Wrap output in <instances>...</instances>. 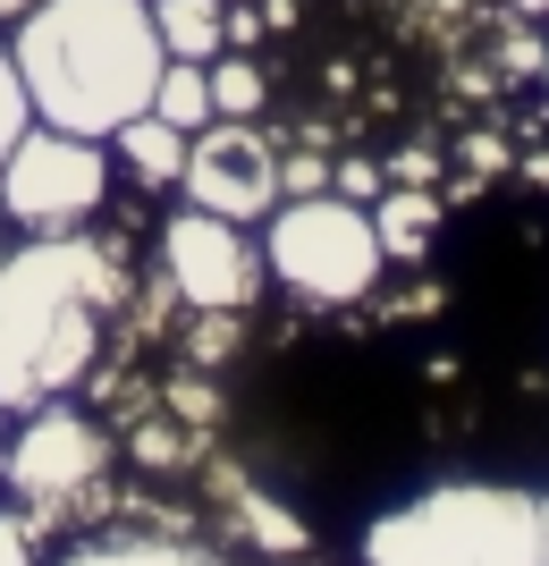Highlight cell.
<instances>
[{"instance_id":"obj_1","label":"cell","mask_w":549,"mask_h":566,"mask_svg":"<svg viewBox=\"0 0 549 566\" xmlns=\"http://www.w3.org/2000/svg\"><path fill=\"white\" fill-rule=\"evenodd\" d=\"M127 245L94 229L25 237L0 254V406L76 398L102 364L110 313H127Z\"/></svg>"},{"instance_id":"obj_2","label":"cell","mask_w":549,"mask_h":566,"mask_svg":"<svg viewBox=\"0 0 549 566\" xmlns=\"http://www.w3.org/2000/svg\"><path fill=\"white\" fill-rule=\"evenodd\" d=\"M9 51H18L34 118L102 144L136 111H152V85L169 69L152 0H43L9 25Z\"/></svg>"},{"instance_id":"obj_3","label":"cell","mask_w":549,"mask_h":566,"mask_svg":"<svg viewBox=\"0 0 549 566\" xmlns=\"http://www.w3.org/2000/svg\"><path fill=\"white\" fill-rule=\"evenodd\" d=\"M363 566H541V499L525 482H431L363 524Z\"/></svg>"},{"instance_id":"obj_4","label":"cell","mask_w":549,"mask_h":566,"mask_svg":"<svg viewBox=\"0 0 549 566\" xmlns=\"http://www.w3.org/2000/svg\"><path fill=\"white\" fill-rule=\"evenodd\" d=\"M0 473H9V499H18L25 533L43 542V533L76 524L85 507H102V482H110V431H102L76 398L25 406V423L0 440Z\"/></svg>"},{"instance_id":"obj_5","label":"cell","mask_w":549,"mask_h":566,"mask_svg":"<svg viewBox=\"0 0 549 566\" xmlns=\"http://www.w3.org/2000/svg\"><path fill=\"white\" fill-rule=\"evenodd\" d=\"M271 280L305 305H363L381 287L389 254H381V229H372V203H347V195H287L271 212Z\"/></svg>"},{"instance_id":"obj_6","label":"cell","mask_w":549,"mask_h":566,"mask_svg":"<svg viewBox=\"0 0 549 566\" xmlns=\"http://www.w3.org/2000/svg\"><path fill=\"white\" fill-rule=\"evenodd\" d=\"M110 144L102 136H68V127H25L0 161V220L25 237H60V229H94L110 212Z\"/></svg>"},{"instance_id":"obj_7","label":"cell","mask_w":549,"mask_h":566,"mask_svg":"<svg viewBox=\"0 0 549 566\" xmlns=\"http://www.w3.org/2000/svg\"><path fill=\"white\" fill-rule=\"evenodd\" d=\"M161 280L187 313H254L271 262H263L245 220H220V212H194L187 203V212L161 220Z\"/></svg>"},{"instance_id":"obj_8","label":"cell","mask_w":549,"mask_h":566,"mask_svg":"<svg viewBox=\"0 0 549 566\" xmlns=\"http://www.w3.org/2000/svg\"><path fill=\"white\" fill-rule=\"evenodd\" d=\"M187 203L220 220H271L279 212V144L254 127V118H203L187 136Z\"/></svg>"},{"instance_id":"obj_9","label":"cell","mask_w":549,"mask_h":566,"mask_svg":"<svg viewBox=\"0 0 549 566\" xmlns=\"http://www.w3.org/2000/svg\"><path fill=\"white\" fill-rule=\"evenodd\" d=\"M60 566H229V558L187 533H94V542L60 549Z\"/></svg>"},{"instance_id":"obj_10","label":"cell","mask_w":549,"mask_h":566,"mask_svg":"<svg viewBox=\"0 0 549 566\" xmlns=\"http://www.w3.org/2000/svg\"><path fill=\"white\" fill-rule=\"evenodd\" d=\"M110 144H119L110 161H119L136 187H178V178H187V127H169V118H152V111H136Z\"/></svg>"},{"instance_id":"obj_11","label":"cell","mask_w":549,"mask_h":566,"mask_svg":"<svg viewBox=\"0 0 549 566\" xmlns=\"http://www.w3.org/2000/svg\"><path fill=\"white\" fill-rule=\"evenodd\" d=\"M169 60H220L229 51V0H152Z\"/></svg>"},{"instance_id":"obj_12","label":"cell","mask_w":549,"mask_h":566,"mask_svg":"<svg viewBox=\"0 0 549 566\" xmlns=\"http://www.w3.org/2000/svg\"><path fill=\"white\" fill-rule=\"evenodd\" d=\"M372 229H381V254H423L431 229H440V187H381V203H372Z\"/></svg>"},{"instance_id":"obj_13","label":"cell","mask_w":549,"mask_h":566,"mask_svg":"<svg viewBox=\"0 0 549 566\" xmlns=\"http://www.w3.org/2000/svg\"><path fill=\"white\" fill-rule=\"evenodd\" d=\"M203 76H212V118H263L271 111V69L254 51H220V60H203Z\"/></svg>"},{"instance_id":"obj_14","label":"cell","mask_w":549,"mask_h":566,"mask_svg":"<svg viewBox=\"0 0 549 566\" xmlns=\"http://www.w3.org/2000/svg\"><path fill=\"white\" fill-rule=\"evenodd\" d=\"M152 118H169V127H203L212 118V76H203V60H169L161 85H152Z\"/></svg>"},{"instance_id":"obj_15","label":"cell","mask_w":549,"mask_h":566,"mask_svg":"<svg viewBox=\"0 0 549 566\" xmlns=\"http://www.w3.org/2000/svg\"><path fill=\"white\" fill-rule=\"evenodd\" d=\"M237 347H245V313H194L187 322V364H203V373H220Z\"/></svg>"},{"instance_id":"obj_16","label":"cell","mask_w":549,"mask_h":566,"mask_svg":"<svg viewBox=\"0 0 549 566\" xmlns=\"http://www.w3.org/2000/svg\"><path fill=\"white\" fill-rule=\"evenodd\" d=\"M34 127V102H25V76H18V51L0 43V161H9V144Z\"/></svg>"},{"instance_id":"obj_17","label":"cell","mask_w":549,"mask_h":566,"mask_svg":"<svg viewBox=\"0 0 549 566\" xmlns=\"http://www.w3.org/2000/svg\"><path fill=\"white\" fill-rule=\"evenodd\" d=\"M448 161H440V144H407L398 161H389V187H440Z\"/></svg>"},{"instance_id":"obj_18","label":"cell","mask_w":549,"mask_h":566,"mask_svg":"<svg viewBox=\"0 0 549 566\" xmlns=\"http://www.w3.org/2000/svg\"><path fill=\"white\" fill-rule=\"evenodd\" d=\"M330 187V161L321 153H279V203L287 195H321Z\"/></svg>"},{"instance_id":"obj_19","label":"cell","mask_w":549,"mask_h":566,"mask_svg":"<svg viewBox=\"0 0 549 566\" xmlns=\"http://www.w3.org/2000/svg\"><path fill=\"white\" fill-rule=\"evenodd\" d=\"M381 187H389L381 161H338V195H347V203H381Z\"/></svg>"},{"instance_id":"obj_20","label":"cell","mask_w":549,"mask_h":566,"mask_svg":"<svg viewBox=\"0 0 549 566\" xmlns=\"http://www.w3.org/2000/svg\"><path fill=\"white\" fill-rule=\"evenodd\" d=\"M0 566H43V558H34V533H25L18 507H0Z\"/></svg>"},{"instance_id":"obj_21","label":"cell","mask_w":549,"mask_h":566,"mask_svg":"<svg viewBox=\"0 0 549 566\" xmlns=\"http://www.w3.org/2000/svg\"><path fill=\"white\" fill-rule=\"evenodd\" d=\"M516 161V153H507V136H490V127H482V136H465V178H490V169H507Z\"/></svg>"},{"instance_id":"obj_22","label":"cell","mask_w":549,"mask_h":566,"mask_svg":"<svg viewBox=\"0 0 549 566\" xmlns=\"http://www.w3.org/2000/svg\"><path fill=\"white\" fill-rule=\"evenodd\" d=\"M254 43H263V9L229 0V51H254Z\"/></svg>"},{"instance_id":"obj_23","label":"cell","mask_w":549,"mask_h":566,"mask_svg":"<svg viewBox=\"0 0 549 566\" xmlns=\"http://www.w3.org/2000/svg\"><path fill=\"white\" fill-rule=\"evenodd\" d=\"M541 60H549V43L532 34V18H525L516 34H507V69H541Z\"/></svg>"},{"instance_id":"obj_24","label":"cell","mask_w":549,"mask_h":566,"mask_svg":"<svg viewBox=\"0 0 549 566\" xmlns=\"http://www.w3.org/2000/svg\"><path fill=\"white\" fill-rule=\"evenodd\" d=\"M25 9H43V0H0V25H18Z\"/></svg>"},{"instance_id":"obj_25","label":"cell","mask_w":549,"mask_h":566,"mask_svg":"<svg viewBox=\"0 0 549 566\" xmlns=\"http://www.w3.org/2000/svg\"><path fill=\"white\" fill-rule=\"evenodd\" d=\"M507 9H516V18H532V25L549 18V0H507Z\"/></svg>"},{"instance_id":"obj_26","label":"cell","mask_w":549,"mask_h":566,"mask_svg":"<svg viewBox=\"0 0 549 566\" xmlns=\"http://www.w3.org/2000/svg\"><path fill=\"white\" fill-rule=\"evenodd\" d=\"M525 178H532V187H549V153H532V161H525Z\"/></svg>"},{"instance_id":"obj_27","label":"cell","mask_w":549,"mask_h":566,"mask_svg":"<svg viewBox=\"0 0 549 566\" xmlns=\"http://www.w3.org/2000/svg\"><path fill=\"white\" fill-rule=\"evenodd\" d=\"M541 566H549V499H541Z\"/></svg>"},{"instance_id":"obj_28","label":"cell","mask_w":549,"mask_h":566,"mask_svg":"<svg viewBox=\"0 0 549 566\" xmlns=\"http://www.w3.org/2000/svg\"><path fill=\"white\" fill-rule=\"evenodd\" d=\"M541 85H549V60H541Z\"/></svg>"},{"instance_id":"obj_29","label":"cell","mask_w":549,"mask_h":566,"mask_svg":"<svg viewBox=\"0 0 549 566\" xmlns=\"http://www.w3.org/2000/svg\"><path fill=\"white\" fill-rule=\"evenodd\" d=\"M0 415H9V406H0Z\"/></svg>"}]
</instances>
